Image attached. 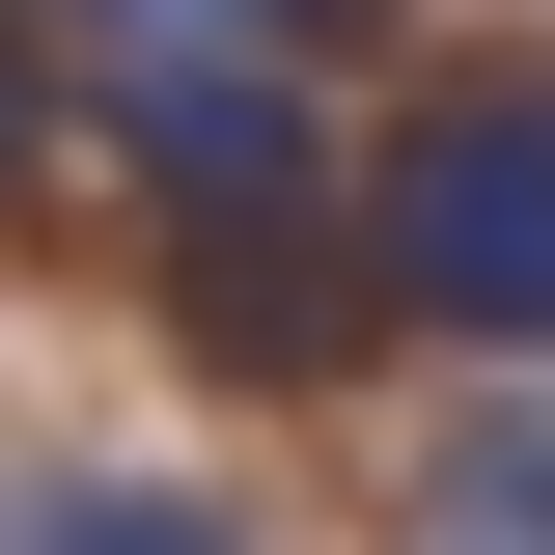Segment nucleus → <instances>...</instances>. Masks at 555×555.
<instances>
[{
	"label": "nucleus",
	"instance_id": "f257e3e1",
	"mask_svg": "<svg viewBox=\"0 0 555 555\" xmlns=\"http://www.w3.org/2000/svg\"><path fill=\"white\" fill-rule=\"evenodd\" d=\"M361 250H389V306H444V334L555 361V83H444V112L389 139Z\"/></svg>",
	"mask_w": 555,
	"mask_h": 555
},
{
	"label": "nucleus",
	"instance_id": "f03ea898",
	"mask_svg": "<svg viewBox=\"0 0 555 555\" xmlns=\"http://www.w3.org/2000/svg\"><path fill=\"white\" fill-rule=\"evenodd\" d=\"M112 139H139V195H195V222H278V195H306L278 28H112Z\"/></svg>",
	"mask_w": 555,
	"mask_h": 555
},
{
	"label": "nucleus",
	"instance_id": "7ed1b4c3",
	"mask_svg": "<svg viewBox=\"0 0 555 555\" xmlns=\"http://www.w3.org/2000/svg\"><path fill=\"white\" fill-rule=\"evenodd\" d=\"M416 555H555V389H473L416 444Z\"/></svg>",
	"mask_w": 555,
	"mask_h": 555
},
{
	"label": "nucleus",
	"instance_id": "20e7f679",
	"mask_svg": "<svg viewBox=\"0 0 555 555\" xmlns=\"http://www.w3.org/2000/svg\"><path fill=\"white\" fill-rule=\"evenodd\" d=\"M0 555H250L195 473H56V500H0Z\"/></svg>",
	"mask_w": 555,
	"mask_h": 555
},
{
	"label": "nucleus",
	"instance_id": "39448f33",
	"mask_svg": "<svg viewBox=\"0 0 555 555\" xmlns=\"http://www.w3.org/2000/svg\"><path fill=\"white\" fill-rule=\"evenodd\" d=\"M112 28H278V56H306V28H334V0H112Z\"/></svg>",
	"mask_w": 555,
	"mask_h": 555
},
{
	"label": "nucleus",
	"instance_id": "423d86ee",
	"mask_svg": "<svg viewBox=\"0 0 555 555\" xmlns=\"http://www.w3.org/2000/svg\"><path fill=\"white\" fill-rule=\"evenodd\" d=\"M0 167H28V28H0Z\"/></svg>",
	"mask_w": 555,
	"mask_h": 555
}]
</instances>
